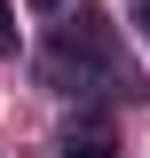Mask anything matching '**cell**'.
I'll list each match as a JSON object with an SVG mask.
<instances>
[{
	"label": "cell",
	"mask_w": 150,
	"mask_h": 158,
	"mask_svg": "<svg viewBox=\"0 0 150 158\" xmlns=\"http://www.w3.org/2000/svg\"><path fill=\"white\" fill-rule=\"evenodd\" d=\"M56 158H111V135H103V127H87V135H71Z\"/></svg>",
	"instance_id": "6da1fadb"
},
{
	"label": "cell",
	"mask_w": 150,
	"mask_h": 158,
	"mask_svg": "<svg viewBox=\"0 0 150 158\" xmlns=\"http://www.w3.org/2000/svg\"><path fill=\"white\" fill-rule=\"evenodd\" d=\"M0 56H16V24H8V0H0Z\"/></svg>",
	"instance_id": "7a4b0ae2"
},
{
	"label": "cell",
	"mask_w": 150,
	"mask_h": 158,
	"mask_svg": "<svg viewBox=\"0 0 150 158\" xmlns=\"http://www.w3.org/2000/svg\"><path fill=\"white\" fill-rule=\"evenodd\" d=\"M48 8H56V0H48Z\"/></svg>",
	"instance_id": "3957f363"
}]
</instances>
